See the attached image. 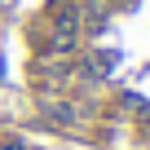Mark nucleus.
Returning a JSON list of instances; mask_svg holds the SVG:
<instances>
[{"label": "nucleus", "mask_w": 150, "mask_h": 150, "mask_svg": "<svg viewBox=\"0 0 150 150\" xmlns=\"http://www.w3.org/2000/svg\"><path fill=\"white\" fill-rule=\"evenodd\" d=\"M80 9H75V5H62L57 13H53V44H57V53H66L75 40H80Z\"/></svg>", "instance_id": "f257e3e1"}, {"label": "nucleus", "mask_w": 150, "mask_h": 150, "mask_svg": "<svg viewBox=\"0 0 150 150\" xmlns=\"http://www.w3.org/2000/svg\"><path fill=\"white\" fill-rule=\"evenodd\" d=\"M110 18V0H84V5H80V22L84 27H102Z\"/></svg>", "instance_id": "f03ea898"}, {"label": "nucleus", "mask_w": 150, "mask_h": 150, "mask_svg": "<svg viewBox=\"0 0 150 150\" xmlns=\"http://www.w3.org/2000/svg\"><path fill=\"white\" fill-rule=\"evenodd\" d=\"M0 150H27V146H22L18 137H5V141H0Z\"/></svg>", "instance_id": "7ed1b4c3"}]
</instances>
